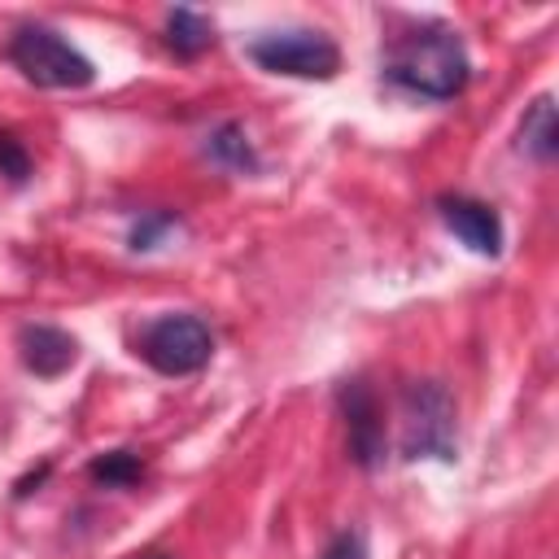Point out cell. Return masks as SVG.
I'll use <instances>...</instances> for the list:
<instances>
[{
	"label": "cell",
	"mask_w": 559,
	"mask_h": 559,
	"mask_svg": "<svg viewBox=\"0 0 559 559\" xmlns=\"http://www.w3.org/2000/svg\"><path fill=\"white\" fill-rule=\"evenodd\" d=\"M520 148L537 162H550L555 148H559V118H555V100L550 96H537L520 122Z\"/></svg>",
	"instance_id": "9c48e42d"
},
{
	"label": "cell",
	"mask_w": 559,
	"mask_h": 559,
	"mask_svg": "<svg viewBox=\"0 0 559 559\" xmlns=\"http://www.w3.org/2000/svg\"><path fill=\"white\" fill-rule=\"evenodd\" d=\"M144 559H170V555H144Z\"/></svg>",
	"instance_id": "e0dca14e"
},
{
	"label": "cell",
	"mask_w": 559,
	"mask_h": 559,
	"mask_svg": "<svg viewBox=\"0 0 559 559\" xmlns=\"http://www.w3.org/2000/svg\"><path fill=\"white\" fill-rule=\"evenodd\" d=\"M402 454L454 463V397L441 380H411L402 389Z\"/></svg>",
	"instance_id": "3957f363"
},
{
	"label": "cell",
	"mask_w": 559,
	"mask_h": 559,
	"mask_svg": "<svg viewBox=\"0 0 559 559\" xmlns=\"http://www.w3.org/2000/svg\"><path fill=\"white\" fill-rule=\"evenodd\" d=\"M44 476H48V463H44L39 472H31V476H22V480H17V498H26V493H31V489H35V485H39Z\"/></svg>",
	"instance_id": "2e32d148"
},
{
	"label": "cell",
	"mask_w": 559,
	"mask_h": 559,
	"mask_svg": "<svg viewBox=\"0 0 559 559\" xmlns=\"http://www.w3.org/2000/svg\"><path fill=\"white\" fill-rule=\"evenodd\" d=\"M0 175H4L9 183H26V179H31V153H26V144H22L17 135H9V131H0Z\"/></svg>",
	"instance_id": "5bb4252c"
},
{
	"label": "cell",
	"mask_w": 559,
	"mask_h": 559,
	"mask_svg": "<svg viewBox=\"0 0 559 559\" xmlns=\"http://www.w3.org/2000/svg\"><path fill=\"white\" fill-rule=\"evenodd\" d=\"M166 44L179 52V57H201L210 44H214V26L210 17H201L197 9H170L166 13Z\"/></svg>",
	"instance_id": "30bf717a"
},
{
	"label": "cell",
	"mask_w": 559,
	"mask_h": 559,
	"mask_svg": "<svg viewBox=\"0 0 559 559\" xmlns=\"http://www.w3.org/2000/svg\"><path fill=\"white\" fill-rule=\"evenodd\" d=\"M323 559H367V546H362V537H358V533H341Z\"/></svg>",
	"instance_id": "9a60e30c"
},
{
	"label": "cell",
	"mask_w": 559,
	"mask_h": 559,
	"mask_svg": "<svg viewBox=\"0 0 559 559\" xmlns=\"http://www.w3.org/2000/svg\"><path fill=\"white\" fill-rule=\"evenodd\" d=\"M179 227V218L175 214H166V210H157V214H144L135 227H131V249H140V253H148V249H157L170 231Z\"/></svg>",
	"instance_id": "4fadbf2b"
},
{
	"label": "cell",
	"mask_w": 559,
	"mask_h": 559,
	"mask_svg": "<svg viewBox=\"0 0 559 559\" xmlns=\"http://www.w3.org/2000/svg\"><path fill=\"white\" fill-rule=\"evenodd\" d=\"M205 148L227 170H240V175H253L258 170V153H253V144H249V135H245L240 122H223L218 131H210V144Z\"/></svg>",
	"instance_id": "8fae6325"
},
{
	"label": "cell",
	"mask_w": 559,
	"mask_h": 559,
	"mask_svg": "<svg viewBox=\"0 0 559 559\" xmlns=\"http://www.w3.org/2000/svg\"><path fill=\"white\" fill-rule=\"evenodd\" d=\"M467 74H472L467 48L445 26H419V31L402 35L384 61L389 83H397L415 96H428V100H454L467 87Z\"/></svg>",
	"instance_id": "6da1fadb"
},
{
	"label": "cell",
	"mask_w": 559,
	"mask_h": 559,
	"mask_svg": "<svg viewBox=\"0 0 559 559\" xmlns=\"http://www.w3.org/2000/svg\"><path fill=\"white\" fill-rule=\"evenodd\" d=\"M441 223L480 258H498L502 253V218L493 205L476 201V197H441L437 201Z\"/></svg>",
	"instance_id": "52a82bcc"
},
{
	"label": "cell",
	"mask_w": 559,
	"mask_h": 559,
	"mask_svg": "<svg viewBox=\"0 0 559 559\" xmlns=\"http://www.w3.org/2000/svg\"><path fill=\"white\" fill-rule=\"evenodd\" d=\"M135 354L162 376H192L214 354V332L197 314H162L140 328Z\"/></svg>",
	"instance_id": "277c9868"
},
{
	"label": "cell",
	"mask_w": 559,
	"mask_h": 559,
	"mask_svg": "<svg viewBox=\"0 0 559 559\" xmlns=\"http://www.w3.org/2000/svg\"><path fill=\"white\" fill-rule=\"evenodd\" d=\"M140 472H144V463H140V454H131V450H109V454H100V459L87 463V476H92L96 485H105V489L135 485Z\"/></svg>",
	"instance_id": "7c38bea8"
},
{
	"label": "cell",
	"mask_w": 559,
	"mask_h": 559,
	"mask_svg": "<svg viewBox=\"0 0 559 559\" xmlns=\"http://www.w3.org/2000/svg\"><path fill=\"white\" fill-rule=\"evenodd\" d=\"M9 61L22 70V79L52 92H74L96 79V66L52 26H17L9 39Z\"/></svg>",
	"instance_id": "7a4b0ae2"
},
{
	"label": "cell",
	"mask_w": 559,
	"mask_h": 559,
	"mask_svg": "<svg viewBox=\"0 0 559 559\" xmlns=\"http://www.w3.org/2000/svg\"><path fill=\"white\" fill-rule=\"evenodd\" d=\"M249 57L271 70V74H288V79H336L341 70V48L323 35V31H271L258 35L249 44Z\"/></svg>",
	"instance_id": "5b68a950"
},
{
	"label": "cell",
	"mask_w": 559,
	"mask_h": 559,
	"mask_svg": "<svg viewBox=\"0 0 559 559\" xmlns=\"http://www.w3.org/2000/svg\"><path fill=\"white\" fill-rule=\"evenodd\" d=\"M341 415H345V432H349V454L362 467H376L384 459V419H380V402L367 389V380H345L341 384Z\"/></svg>",
	"instance_id": "8992f818"
},
{
	"label": "cell",
	"mask_w": 559,
	"mask_h": 559,
	"mask_svg": "<svg viewBox=\"0 0 559 559\" xmlns=\"http://www.w3.org/2000/svg\"><path fill=\"white\" fill-rule=\"evenodd\" d=\"M17 349H22L26 371H35L44 380H57L79 362V341L52 323H26L17 332Z\"/></svg>",
	"instance_id": "ba28073f"
}]
</instances>
